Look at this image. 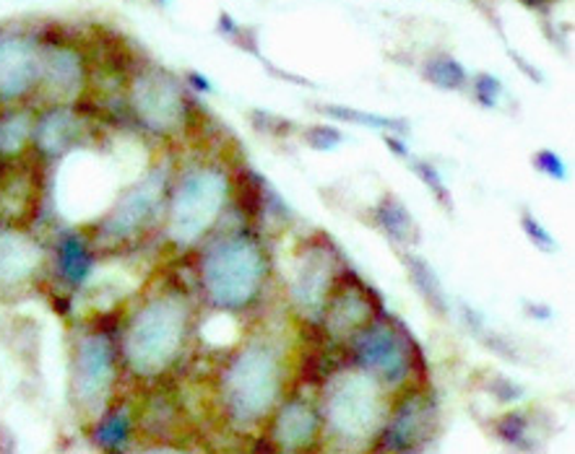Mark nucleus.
Returning <instances> with one entry per match:
<instances>
[{
	"label": "nucleus",
	"instance_id": "1",
	"mask_svg": "<svg viewBox=\"0 0 575 454\" xmlns=\"http://www.w3.org/2000/svg\"><path fill=\"white\" fill-rule=\"evenodd\" d=\"M188 310L177 296H159L130 319L126 330V359L136 374L164 372L185 340Z\"/></svg>",
	"mask_w": 575,
	"mask_h": 454
},
{
	"label": "nucleus",
	"instance_id": "2",
	"mask_svg": "<svg viewBox=\"0 0 575 454\" xmlns=\"http://www.w3.org/2000/svg\"><path fill=\"white\" fill-rule=\"evenodd\" d=\"M263 278V257L245 236L217 244L204 263V286L219 306L238 310L258 293Z\"/></svg>",
	"mask_w": 575,
	"mask_h": 454
},
{
	"label": "nucleus",
	"instance_id": "3",
	"mask_svg": "<svg viewBox=\"0 0 575 454\" xmlns=\"http://www.w3.org/2000/svg\"><path fill=\"white\" fill-rule=\"evenodd\" d=\"M279 395V361L272 348L251 346L234 356L225 376V397L230 414L242 423L258 421Z\"/></svg>",
	"mask_w": 575,
	"mask_h": 454
},
{
	"label": "nucleus",
	"instance_id": "4",
	"mask_svg": "<svg viewBox=\"0 0 575 454\" xmlns=\"http://www.w3.org/2000/svg\"><path fill=\"white\" fill-rule=\"evenodd\" d=\"M227 200V177L219 170H198L180 182L170 206V236L180 244L204 236Z\"/></svg>",
	"mask_w": 575,
	"mask_h": 454
},
{
	"label": "nucleus",
	"instance_id": "5",
	"mask_svg": "<svg viewBox=\"0 0 575 454\" xmlns=\"http://www.w3.org/2000/svg\"><path fill=\"white\" fill-rule=\"evenodd\" d=\"M378 387L370 376L344 372L331 387V426L342 436L365 439L378 423Z\"/></svg>",
	"mask_w": 575,
	"mask_h": 454
},
{
	"label": "nucleus",
	"instance_id": "6",
	"mask_svg": "<svg viewBox=\"0 0 575 454\" xmlns=\"http://www.w3.org/2000/svg\"><path fill=\"white\" fill-rule=\"evenodd\" d=\"M113 348L105 335H89L79 346L73 374V393L84 405H96L113 384Z\"/></svg>",
	"mask_w": 575,
	"mask_h": 454
},
{
	"label": "nucleus",
	"instance_id": "7",
	"mask_svg": "<svg viewBox=\"0 0 575 454\" xmlns=\"http://www.w3.org/2000/svg\"><path fill=\"white\" fill-rule=\"evenodd\" d=\"M136 109L154 130H170L183 123L180 91L162 73H149L136 83Z\"/></svg>",
	"mask_w": 575,
	"mask_h": 454
},
{
	"label": "nucleus",
	"instance_id": "8",
	"mask_svg": "<svg viewBox=\"0 0 575 454\" xmlns=\"http://www.w3.org/2000/svg\"><path fill=\"white\" fill-rule=\"evenodd\" d=\"M357 356L372 372L383 374L386 380L399 382L409 372V353L404 344L391 327L376 325L357 340Z\"/></svg>",
	"mask_w": 575,
	"mask_h": 454
},
{
	"label": "nucleus",
	"instance_id": "9",
	"mask_svg": "<svg viewBox=\"0 0 575 454\" xmlns=\"http://www.w3.org/2000/svg\"><path fill=\"white\" fill-rule=\"evenodd\" d=\"M159 200H162V177L157 174V177L147 179L123 198L120 206L107 216L105 232L113 236H128L138 232L157 213Z\"/></svg>",
	"mask_w": 575,
	"mask_h": 454
},
{
	"label": "nucleus",
	"instance_id": "10",
	"mask_svg": "<svg viewBox=\"0 0 575 454\" xmlns=\"http://www.w3.org/2000/svg\"><path fill=\"white\" fill-rule=\"evenodd\" d=\"M331 270H334V263H331V255L323 253V249H310V253L300 257L292 293L295 302L300 304L304 312L321 310L325 289H329L331 283Z\"/></svg>",
	"mask_w": 575,
	"mask_h": 454
},
{
	"label": "nucleus",
	"instance_id": "11",
	"mask_svg": "<svg viewBox=\"0 0 575 454\" xmlns=\"http://www.w3.org/2000/svg\"><path fill=\"white\" fill-rule=\"evenodd\" d=\"M39 247L30 236L0 232V286H19L37 270Z\"/></svg>",
	"mask_w": 575,
	"mask_h": 454
},
{
	"label": "nucleus",
	"instance_id": "12",
	"mask_svg": "<svg viewBox=\"0 0 575 454\" xmlns=\"http://www.w3.org/2000/svg\"><path fill=\"white\" fill-rule=\"evenodd\" d=\"M37 71L34 50L24 39L0 42V94L16 96L30 86Z\"/></svg>",
	"mask_w": 575,
	"mask_h": 454
},
{
	"label": "nucleus",
	"instance_id": "13",
	"mask_svg": "<svg viewBox=\"0 0 575 454\" xmlns=\"http://www.w3.org/2000/svg\"><path fill=\"white\" fill-rule=\"evenodd\" d=\"M315 434V414L304 403L284 405L274 423V439L284 450H297Z\"/></svg>",
	"mask_w": 575,
	"mask_h": 454
},
{
	"label": "nucleus",
	"instance_id": "14",
	"mask_svg": "<svg viewBox=\"0 0 575 454\" xmlns=\"http://www.w3.org/2000/svg\"><path fill=\"white\" fill-rule=\"evenodd\" d=\"M378 221L399 244H414L419 240L417 223H414L412 213L404 208V202L396 198H388L383 206L378 208Z\"/></svg>",
	"mask_w": 575,
	"mask_h": 454
},
{
	"label": "nucleus",
	"instance_id": "15",
	"mask_svg": "<svg viewBox=\"0 0 575 454\" xmlns=\"http://www.w3.org/2000/svg\"><path fill=\"white\" fill-rule=\"evenodd\" d=\"M429 416H433V410H429L422 400L406 403L404 410H401L396 418V423H393L391 436H396V446L404 450L406 442H412V439L425 434V431L429 429Z\"/></svg>",
	"mask_w": 575,
	"mask_h": 454
},
{
	"label": "nucleus",
	"instance_id": "16",
	"mask_svg": "<svg viewBox=\"0 0 575 454\" xmlns=\"http://www.w3.org/2000/svg\"><path fill=\"white\" fill-rule=\"evenodd\" d=\"M370 314V306L363 302V296L357 293H344L334 302V310H331V330H336L338 335L355 330V327L363 325V319Z\"/></svg>",
	"mask_w": 575,
	"mask_h": 454
},
{
	"label": "nucleus",
	"instance_id": "17",
	"mask_svg": "<svg viewBox=\"0 0 575 454\" xmlns=\"http://www.w3.org/2000/svg\"><path fill=\"white\" fill-rule=\"evenodd\" d=\"M43 71L47 83L55 89L68 91L79 86L81 68H79V60H76L71 53H50L47 55V60L43 62Z\"/></svg>",
	"mask_w": 575,
	"mask_h": 454
},
{
	"label": "nucleus",
	"instance_id": "18",
	"mask_svg": "<svg viewBox=\"0 0 575 454\" xmlns=\"http://www.w3.org/2000/svg\"><path fill=\"white\" fill-rule=\"evenodd\" d=\"M73 132H76L73 117L64 115V112H55V115H50L43 125H39V145H43L45 151L58 153L71 143Z\"/></svg>",
	"mask_w": 575,
	"mask_h": 454
},
{
	"label": "nucleus",
	"instance_id": "19",
	"mask_svg": "<svg viewBox=\"0 0 575 454\" xmlns=\"http://www.w3.org/2000/svg\"><path fill=\"white\" fill-rule=\"evenodd\" d=\"M404 263H406L409 272H412V278H414V283H417V289L422 291V296H425L427 302L435 306V310L446 312L448 310L446 296H442L440 281H438V278H435L433 268H429L425 260H419V257H404Z\"/></svg>",
	"mask_w": 575,
	"mask_h": 454
},
{
	"label": "nucleus",
	"instance_id": "20",
	"mask_svg": "<svg viewBox=\"0 0 575 454\" xmlns=\"http://www.w3.org/2000/svg\"><path fill=\"white\" fill-rule=\"evenodd\" d=\"M60 268H64L66 278H71V281H84V276L89 272L87 247L76 236H68L60 244Z\"/></svg>",
	"mask_w": 575,
	"mask_h": 454
},
{
	"label": "nucleus",
	"instance_id": "21",
	"mask_svg": "<svg viewBox=\"0 0 575 454\" xmlns=\"http://www.w3.org/2000/svg\"><path fill=\"white\" fill-rule=\"evenodd\" d=\"M425 75L435 83V86H440V89H461L463 79H467L459 62L450 60V58L429 60L427 68H425Z\"/></svg>",
	"mask_w": 575,
	"mask_h": 454
},
{
	"label": "nucleus",
	"instance_id": "22",
	"mask_svg": "<svg viewBox=\"0 0 575 454\" xmlns=\"http://www.w3.org/2000/svg\"><path fill=\"white\" fill-rule=\"evenodd\" d=\"M30 136L26 115H9L0 120V153H16Z\"/></svg>",
	"mask_w": 575,
	"mask_h": 454
},
{
	"label": "nucleus",
	"instance_id": "23",
	"mask_svg": "<svg viewBox=\"0 0 575 454\" xmlns=\"http://www.w3.org/2000/svg\"><path fill=\"white\" fill-rule=\"evenodd\" d=\"M128 434V414L126 410H120V414H115V416H110L105 423H102V429H100V439L105 444H117L120 442V439H126Z\"/></svg>",
	"mask_w": 575,
	"mask_h": 454
},
{
	"label": "nucleus",
	"instance_id": "24",
	"mask_svg": "<svg viewBox=\"0 0 575 454\" xmlns=\"http://www.w3.org/2000/svg\"><path fill=\"white\" fill-rule=\"evenodd\" d=\"M414 172H417L419 177L427 182L429 190H433V195L442 202V206H446V208L453 206V202H450V195H448V190H446V185H442V179L438 177V172H435L433 166L425 164V162H417V164H414Z\"/></svg>",
	"mask_w": 575,
	"mask_h": 454
},
{
	"label": "nucleus",
	"instance_id": "25",
	"mask_svg": "<svg viewBox=\"0 0 575 454\" xmlns=\"http://www.w3.org/2000/svg\"><path fill=\"white\" fill-rule=\"evenodd\" d=\"M329 112V115L334 117H344V120H355V123H363L367 128H393V120H388V117H376V115H365V112H352V109H323Z\"/></svg>",
	"mask_w": 575,
	"mask_h": 454
},
{
	"label": "nucleus",
	"instance_id": "26",
	"mask_svg": "<svg viewBox=\"0 0 575 454\" xmlns=\"http://www.w3.org/2000/svg\"><path fill=\"white\" fill-rule=\"evenodd\" d=\"M476 96H480L484 107H495L497 96H501V83L492 79V75H480L476 79Z\"/></svg>",
	"mask_w": 575,
	"mask_h": 454
},
{
	"label": "nucleus",
	"instance_id": "27",
	"mask_svg": "<svg viewBox=\"0 0 575 454\" xmlns=\"http://www.w3.org/2000/svg\"><path fill=\"white\" fill-rule=\"evenodd\" d=\"M524 232L529 234V240L537 244V247H542V249H554V240L550 234L544 232V226L542 223H537L531 219V216H524Z\"/></svg>",
	"mask_w": 575,
	"mask_h": 454
},
{
	"label": "nucleus",
	"instance_id": "28",
	"mask_svg": "<svg viewBox=\"0 0 575 454\" xmlns=\"http://www.w3.org/2000/svg\"><path fill=\"white\" fill-rule=\"evenodd\" d=\"M537 164H539V170L550 174V177H554V179H565V164H563V159L554 156L552 151H542V153H539Z\"/></svg>",
	"mask_w": 575,
	"mask_h": 454
},
{
	"label": "nucleus",
	"instance_id": "29",
	"mask_svg": "<svg viewBox=\"0 0 575 454\" xmlns=\"http://www.w3.org/2000/svg\"><path fill=\"white\" fill-rule=\"evenodd\" d=\"M310 141H313L315 149H331V145H336L342 141V136L334 128H321L315 132H310Z\"/></svg>",
	"mask_w": 575,
	"mask_h": 454
},
{
	"label": "nucleus",
	"instance_id": "30",
	"mask_svg": "<svg viewBox=\"0 0 575 454\" xmlns=\"http://www.w3.org/2000/svg\"><path fill=\"white\" fill-rule=\"evenodd\" d=\"M503 436L508 439V442H521L524 434H526V426H524V418L521 416H510L508 421L503 423Z\"/></svg>",
	"mask_w": 575,
	"mask_h": 454
}]
</instances>
